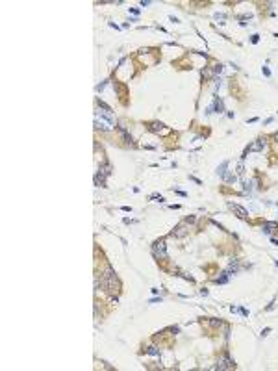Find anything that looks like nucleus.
Here are the masks:
<instances>
[{
  "label": "nucleus",
  "mask_w": 278,
  "mask_h": 371,
  "mask_svg": "<svg viewBox=\"0 0 278 371\" xmlns=\"http://www.w3.org/2000/svg\"><path fill=\"white\" fill-rule=\"evenodd\" d=\"M260 41V35H252V43H258Z\"/></svg>",
  "instance_id": "nucleus-24"
},
{
  "label": "nucleus",
  "mask_w": 278,
  "mask_h": 371,
  "mask_svg": "<svg viewBox=\"0 0 278 371\" xmlns=\"http://www.w3.org/2000/svg\"><path fill=\"white\" fill-rule=\"evenodd\" d=\"M228 278H230V273L224 271V273H221V275L215 278V282H217V284H226V282H228Z\"/></svg>",
  "instance_id": "nucleus-10"
},
{
  "label": "nucleus",
  "mask_w": 278,
  "mask_h": 371,
  "mask_svg": "<svg viewBox=\"0 0 278 371\" xmlns=\"http://www.w3.org/2000/svg\"><path fill=\"white\" fill-rule=\"evenodd\" d=\"M213 111H217V113H222V111H224V104H222V100L219 99V96L213 99V104L206 110V113H213Z\"/></svg>",
  "instance_id": "nucleus-4"
},
{
  "label": "nucleus",
  "mask_w": 278,
  "mask_h": 371,
  "mask_svg": "<svg viewBox=\"0 0 278 371\" xmlns=\"http://www.w3.org/2000/svg\"><path fill=\"white\" fill-rule=\"evenodd\" d=\"M196 221V217L195 215H189V217H185V223H195Z\"/></svg>",
  "instance_id": "nucleus-20"
},
{
  "label": "nucleus",
  "mask_w": 278,
  "mask_h": 371,
  "mask_svg": "<svg viewBox=\"0 0 278 371\" xmlns=\"http://www.w3.org/2000/svg\"><path fill=\"white\" fill-rule=\"evenodd\" d=\"M228 206H230V210L234 212L235 215L239 217V219H247V217H249V215H247V210H245V208H241L239 204H234V202H228Z\"/></svg>",
  "instance_id": "nucleus-5"
},
{
  "label": "nucleus",
  "mask_w": 278,
  "mask_h": 371,
  "mask_svg": "<svg viewBox=\"0 0 278 371\" xmlns=\"http://www.w3.org/2000/svg\"><path fill=\"white\" fill-rule=\"evenodd\" d=\"M117 130H119L121 138H123V139L126 141V143H130V141H132V138H130V134H128V132H126V130L123 128V126H117Z\"/></svg>",
  "instance_id": "nucleus-11"
},
{
  "label": "nucleus",
  "mask_w": 278,
  "mask_h": 371,
  "mask_svg": "<svg viewBox=\"0 0 278 371\" xmlns=\"http://www.w3.org/2000/svg\"><path fill=\"white\" fill-rule=\"evenodd\" d=\"M243 189L245 191H250V184H249V182H245V184H243Z\"/></svg>",
  "instance_id": "nucleus-21"
},
{
  "label": "nucleus",
  "mask_w": 278,
  "mask_h": 371,
  "mask_svg": "<svg viewBox=\"0 0 278 371\" xmlns=\"http://www.w3.org/2000/svg\"><path fill=\"white\" fill-rule=\"evenodd\" d=\"M152 201H156V202H163V197H161V195H152Z\"/></svg>",
  "instance_id": "nucleus-19"
},
{
  "label": "nucleus",
  "mask_w": 278,
  "mask_h": 371,
  "mask_svg": "<svg viewBox=\"0 0 278 371\" xmlns=\"http://www.w3.org/2000/svg\"><path fill=\"white\" fill-rule=\"evenodd\" d=\"M249 149H250V150H261V149H263V139H258V143L250 145Z\"/></svg>",
  "instance_id": "nucleus-12"
},
{
  "label": "nucleus",
  "mask_w": 278,
  "mask_h": 371,
  "mask_svg": "<svg viewBox=\"0 0 278 371\" xmlns=\"http://www.w3.org/2000/svg\"><path fill=\"white\" fill-rule=\"evenodd\" d=\"M272 228H278V223H275V221H267V223H263V232H265V234H271Z\"/></svg>",
  "instance_id": "nucleus-8"
},
{
  "label": "nucleus",
  "mask_w": 278,
  "mask_h": 371,
  "mask_svg": "<svg viewBox=\"0 0 278 371\" xmlns=\"http://www.w3.org/2000/svg\"><path fill=\"white\" fill-rule=\"evenodd\" d=\"M148 130L154 132V134H163V132H167L165 124H161V123H148Z\"/></svg>",
  "instance_id": "nucleus-6"
},
{
  "label": "nucleus",
  "mask_w": 278,
  "mask_h": 371,
  "mask_svg": "<svg viewBox=\"0 0 278 371\" xmlns=\"http://www.w3.org/2000/svg\"><path fill=\"white\" fill-rule=\"evenodd\" d=\"M215 19H217V21H221L219 24H224V19H226V17H224V15H219V13H217V15H215Z\"/></svg>",
  "instance_id": "nucleus-17"
},
{
  "label": "nucleus",
  "mask_w": 278,
  "mask_h": 371,
  "mask_svg": "<svg viewBox=\"0 0 278 371\" xmlns=\"http://www.w3.org/2000/svg\"><path fill=\"white\" fill-rule=\"evenodd\" d=\"M210 325H213V327H217V325H221V321H217V319H211Z\"/></svg>",
  "instance_id": "nucleus-22"
},
{
  "label": "nucleus",
  "mask_w": 278,
  "mask_h": 371,
  "mask_svg": "<svg viewBox=\"0 0 278 371\" xmlns=\"http://www.w3.org/2000/svg\"><path fill=\"white\" fill-rule=\"evenodd\" d=\"M222 178H224V182H235V175H232V173L226 171V175L222 176Z\"/></svg>",
  "instance_id": "nucleus-13"
},
{
  "label": "nucleus",
  "mask_w": 278,
  "mask_h": 371,
  "mask_svg": "<svg viewBox=\"0 0 278 371\" xmlns=\"http://www.w3.org/2000/svg\"><path fill=\"white\" fill-rule=\"evenodd\" d=\"M202 74H204V78H211V76L215 74V71H211V69H206V71H204V73H202Z\"/></svg>",
  "instance_id": "nucleus-15"
},
{
  "label": "nucleus",
  "mask_w": 278,
  "mask_h": 371,
  "mask_svg": "<svg viewBox=\"0 0 278 371\" xmlns=\"http://www.w3.org/2000/svg\"><path fill=\"white\" fill-rule=\"evenodd\" d=\"M171 236H176V238H184V236H185V225H178V226H176L173 232H171Z\"/></svg>",
  "instance_id": "nucleus-7"
},
{
  "label": "nucleus",
  "mask_w": 278,
  "mask_h": 371,
  "mask_svg": "<svg viewBox=\"0 0 278 371\" xmlns=\"http://www.w3.org/2000/svg\"><path fill=\"white\" fill-rule=\"evenodd\" d=\"M234 368H235L234 360H230L228 356H221L217 365H215V369H234Z\"/></svg>",
  "instance_id": "nucleus-3"
},
{
  "label": "nucleus",
  "mask_w": 278,
  "mask_h": 371,
  "mask_svg": "<svg viewBox=\"0 0 278 371\" xmlns=\"http://www.w3.org/2000/svg\"><path fill=\"white\" fill-rule=\"evenodd\" d=\"M100 286H102L108 293H113V291H119V280L115 277V271L111 267H106L104 275L100 277Z\"/></svg>",
  "instance_id": "nucleus-1"
},
{
  "label": "nucleus",
  "mask_w": 278,
  "mask_h": 371,
  "mask_svg": "<svg viewBox=\"0 0 278 371\" xmlns=\"http://www.w3.org/2000/svg\"><path fill=\"white\" fill-rule=\"evenodd\" d=\"M261 71H263V74H265V76H271V71H269V69H267V67H263V69H261Z\"/></svg>",
  "instance_id": "nucleus-23"
},
{
  "label": "nucleus",
  "mask_w": 278,
  "mask_h": 371,
  "mask_svg": "<svg viewBox=\"0 0 278 371\" xmlns=\"http://www.w3.org/2000/svg\"><path fill=\"white\" fill-rule=\"evenodd\" d=\"M245 173V167H243V161H241L239 165H237V175H243Z\"/></svg>",
  "instance_id": "nucleus-16"
},
{
  "label": "nucleus",
  "mask_w": 278,
  "mask_h": 371,
  "mask_svg": "<svg viewBox=\"0 0 278 371\" xmlns=\"http://www.w3.org/2000/svg\"><path fill=\"white\" fill-rule=\"evenodd\" d=\"M272 138H275V139L278 141V132H276V134H275V136H272Z\"/></svg>",
  "instance_id": "nucleus-26"
},
{
  "label": "nucleus",
  "mask_w": 278,
  "mask_h": 371,
  "mask_svg": "<svg viewBox=\"0 0 278 371\" xmlns=\"http://www.w3.org/2000/svg\"><path fill=\"white\" fill-rule=\"evenodd\" d=\"M152 251H154V254L156 256H160V258H167V247H165V241L163 240H158L154 243V247H152Z\"/></svg>",
  "instance_id": "nucleus-2"
},
{
  "label": "nucleus",
  "mask_w": 278,
  "mask_h": 371,
  "mask_svg": "<svg viewBox=\"0 0 278 371\" xmlns=\"http://www.w3.org/2000/svg\"><path fill=\"white\" fill-rule=\"evenodd\" d=\"M121 210H123V212H132V208H130V206H123Z\"/></svg>",
  "instance_id": "nucleus-25"
},
{
  "label": "nucleus",
  "mask_w": 278,
  "mask_h": 371,
  "mask_svg": "<svg viewBox=\"0 0 278 371\" xmlns=\"http://www.w3.org/2000/svg\"><path fill=\"white\" fill-rule=\"evenodd\" d=\"M146 353H148V354H154V356H156V354H160V349H158V347H148V349H146Z\"/></svg>",
  "instance_id": "nucleus-14"
},
{
  "label": "nucleus",
  "mask_w": 278,
  "mask_h": 371,
  "mask_svg": "<svg viewBox=\"0 0 278 371\" xmlns=\"http://www.w3.org/2000/svg\"><path fill=\"white\" fill-rule=\"evenodd\" d=\"M213 71H215V74L222 73V65H221V63H219V65H215V67H213Z\"/></svg>",
  "instance_id": "nucleus-18"
},
{
  "label": "nucleus",
  "mask_w": 278,
  "mask_h": 371,
  "mask_svg": "<svg viewBox=\"0 0 278 371\" xmlns=\"http://www.w3.org/2000/svg\"><path fill=\"white\" fill-rule=\"evenodd\" d=\"M228 163H230L228 160H224V161H222V163H221L219 167H217V175H219V176H224V175H226V169H228Z\"/></svg>",
  "instance_id": "nucleus-9"
}]
</instances>
